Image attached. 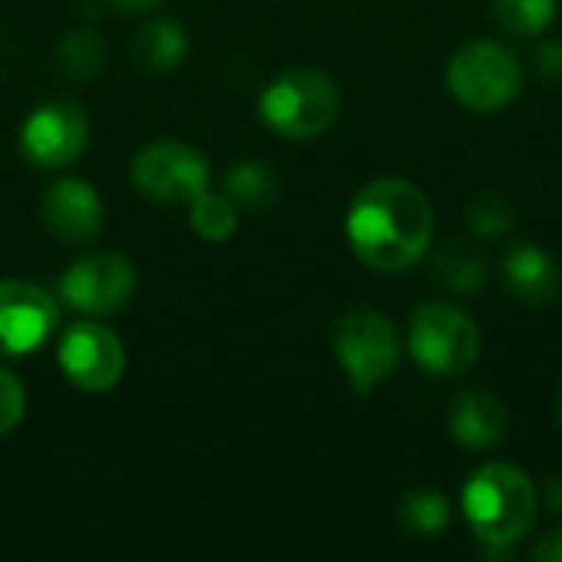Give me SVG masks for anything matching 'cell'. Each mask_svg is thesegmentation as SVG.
Here are the masks:
<instances>
[{"instance_id":"cell-1","label":"cell","mask_w":562,"mask_h":562,"mask_svg":"<svg viewBox=\"0 0 562 562\" xmlns=\"http://www.w3.org/2000/svg\"><path fill=\"white\" fill-rule=\"evenodd\" d=\"M346 237L366 267L379 273H402L428 257L435 207L418 184L405 178H379L352 198Z\"/></svg>"},{"instance_id":"cell-2","label":"cell","mask_w":562,"mask_h":562,"mask_svg":"<svg viewBox=\"0 0 562 562\" xmlns=\"http://www.w3.org/2000/svg\"><path fill=\"white\" fill-rule=\"evenodd\" d=\"M461 510L484 553L494 557L507 553L533 530L540 491L520 468L491 461L468 477L461 491Z\"/></svg>"},{"instance_id":"cell-3","label":"cell","mask_w":562,"mask_h":562,"mask_svg":"<svg viewBox=\"0 0 562 562\" xmlns=\"http://www.w3.org/2000/svg\"><path fill=\"white\" fill-rule=\"evenodd\" d=\"M342 109L339 86L329 72L313 66L283 69L263 92H260V119L283 138L310 142L333 128Z\"/></svg>"},{"instance_id":"cell-4","label":"cell","mask_w":562,"mask_h":562,"mask_svg":"<svg viewBox=\"0 0 562 562\" xmlns=\"http://www.w3.org/2000/svg\"><path fill=\"white\" fill-rule=\"evenodd\" d=\"M333 352L352 392L366 398L398 369L402 339L389 316L369 306H352L333 326Z\"/></svg>"},{"instance_id":"cell-5","label":"cell","mask_w":562,"mask_h":562,"mask_svg":"<svg viewBox=\"0 0 562 562\" xmlns=\"http://www.w3.org/2000/svg\"><path fill=\"white\" fill-rule=\"evenodd\" d=\"M481 329L454 303L428 300L412 313L408 352L428 375H461L481 359Z\"/></svg>"},{"instance_id":"cell-6","label":"cell","mask_w":562,"mask_h":562,"mask_svg":"<svg viewBox=\"0 0 562 562\" xmlns=\"http://www.w3.org/2000/svg\"><path fill=\"white\" fill-rule=\"evenodd\" d=\"M524 86V66L497 40H471L448 59V89L471 112L507 109Z\"/></svg>"},{"instance_id":"cell-7","label":"cell","mask_w":562,"mask_h":562,"mask_svg":"<svg viewBox=\"0 0 562 562\" xmlns=\"http://www.w3.org/2000/svg\"><path fill=\"white\" fill-rule=\"evenodd\" d=\"M207 158L178 138L148 142L132 161L135 188L158 204H191L201 191H207Z\"/></svg>"},{"instance_id":"cell-8","label":"cell","mask_w":562,"mask_h":562,"mask_svg":"<svg viewBox=\"0 0 562 562\" xmlns=\"http://www.w3.org/2000/svg\"><path fill=\"white\" fill-rule=\"evenodd\" d=\"M135 263L115 250L86 254L76 263L66 267L59 277V296L66 306L86 316H112L125 310V303L135 296Z\"/></svg>"},{"instance_id":"cell-9","label":"cell","mask_w":562,"mask_h":562,"mask_svg":"<svg viewBox=\"0 0 562 562\" xmlns=\"http://www.w3.org/2000/svg\"><path fill=\"white\" fill-rule=\"evenodd\" d=\"M59 372L79 392H109L125 375L122 339L102 323H76L56 346Z\"/></svg>"},{"instance_id":"cell-10","label":"cell","mask_w":562,"mask_h":562,"mask_svg":"<svg viewBox=\"0 0 562 562\" xmlns=\"http://www.w3.org/2000/svg\"><path fill=\"white\" fill-rule=\"evenodd\" d=\"M89 145V122L76 102H46L20 125V151L36 168H66Z\"/></svg>"},{"instance_id":"cell-11","label":"cell","mask_w":562,"mask_h":562,"mask_svg":"<svg viewBox=\"0 0 562 562\" xmlns=\"http://www.w3.org/2000/svg\"><path fill=\"white\" fill-rule=\"evenodd\" d=\"M59 323L56 300L26 280H0V356L16 359L40 349Z\"/></svg>"},{"instance_id":"cell-12","label":"cell","mask_w":562,"mask_h":562,"mask_svg":"<svg viewBox=\"0 0 562 562\" xmlns=\"http://www.w3.org/2000/svg\"><path fill=\"white\" fill-rule=\"evenodd\" d=\"M46 231L63 244H86L102 231V201L82 178H59L40 204Z\"/></svg>"},{"instance_id":"cell-13","label":"cell","mask_w":562,"mask_h":562,"mask_svg":"<svg viewBox=\"0 0 562 562\" xmlns=\"http://www.w3.org/2000/svg\"><path fill=\"white\" fill-rule=\"evenodd\" d=\"M504 283L524 306H550L562 293V270L547 247L524 240L504 254Z\"/></svg>"},{"instance_id":"cell-14","label":"cell","mask_w":562,"mask_h":562,"mask_svg":"<svg viewBox=\"0 0 562 562\" xmlns=\"http://www.w3.org/2000/svg\"><path fill=\"white\" fill-rule=\"evenodd\" d=\"M510 425V412L507 405L487 392V389H471L464 395H458L451 418H448V431L451 438L468 448V451H491L504 441Z\"/></svg>"},{"instance_id":"cell-15","label":"cell","mask_w":562,"mask_h":562,"mask_svg":"<svg viewBox=\"0 0 562 562\" xmlns=\"http://www.w3.org/2000/svg\"><path fill=\"white\" fill-rule=\"evenodd\" d=\"M491 267L477 244L451 240L435 254V280L451 293H474L487 283Z\"/></svg>"},{"instance_id":"cell-16","label":"cell","mask_w":562,"mask_h":562,"mask_svg":"<svg viewBox=\"0 0 562 562\" xmlns=\"http://www.w3.org/2000/svg\"><path fill=\"white\" fill-rule=\"evenodd\" d=\"M132 53L142 69L171 72L188 53V36L175 20H148L132 40Z\"/></svg>"},{"instance_id":"cell-17","label":"cell","mask_w":562,"mask_h":562,"mask_svg":"<svg viewBox=\"0 0 562 562\" xmlns=\"http://www.w3.org/2000/svg\"><path fill=\"white\" fill-rule=\"evenodd\" d=\"M277 191H280V181L267 161H240L224 178V194L237 207H247V211L270 207L277 201Z\"/></svg>"},{"instance_id":"cell-18","label":"cell","mask_w":562,"mask_h":562,"mask_svg":"<svg viewBox=\"0 0 562 562\" xmlns=\"http://www.w3.org/2000/svg\"><path fill=\"white\" fill-rule=\"evenodd\" d=\"M398 524L422 540H435L451 527V504L438 491H412L398 504Z\"/></svg>"},{"instance_id":"cell-19","label":"cell","mask_w":562,"mask_h":562,"mask_svg":"<svg viewBox=\"0 0 562 562\" xmlns=\"http://www.w3.org/2000/svg\"><path fill=\"white\" fill-rule=\"evenodd\" d=\"M557 0H494V20L504 36L533 40L550 30Z\"/></svg>"},{"instance_id":"cell-20","label":"cell","mask_w":562,"mask_h":562,"mask_svg":"<svg viewBox=\"0 0 562 562\" xmlns=\"http://www.w3.org/2000/svg\"><path fill=\"white\" fill-rule=\"evenodd\" d=\"M105 63V46L95 30H69L56 46V66L69 79H92Z\"/></svg>"},{"instance_id":"cell-21","label":"cell","mask_w":562,"mask_h":562,"mask_svg":"<svg viewBox=\"0 0 562 562\" xmlns=\"http://www.w3.org/2000/svg\"><path fill=\"white\" fill-rule=\"evenodd\" d=\"M191 227L211 244H224L237 231V204L227 194L201 191L191 204Z\"/></svg>"},{"instance_id":"cell-22","label":"cell","mask_w":562,"mask_h":562,"mask_svg":"<svg viewBox=\"0 0 562 562\" xmlns=\"http://www.w3.org/2000/svg\"><path fill=\"white\" fill-rule=\"evenodd\" d=\"M468 224L477 237L497 240L514 231V211L504 198L497 194H481L468 204Z\"/></svg>"},{"instance_id":"cell-23","label":"cell","mask_w":562,"mask_h":562,"mask_svg":"<svg viewBox=\"0 0 562 562\" xmlns=\"http://www.w3.org/2000/svg\"><path fill=\"white\" fill-rule=\"evenodd\" d=\"M26 415V392L20 379L7 369H0V435H10Z\"/></svg>"},{"instance_id":"cell-24","label":"cell","mask_w":562,"mask_h":562,"mask_svg":"<svg viewBox=\"0 0 562 562\" xmlns=\"http://www.w3.org/2000/svg\"><path fill=\"white\" fill-rule=\"evenodd\" d=\"M537 69L547 79H562V40H547L537 49Z\"/></svg>"},{"instance_id":"cell-25","label":"cell","mask_w":562,"mask_h":562,"mask_svg":"<svg viewBox=\"0 0 562 562\" xmlns=\"http://www.w3.org/2000/svg\"><path fill=\"white\" fill-rule=\"evenodd\" d=\"M530 560L562 562V530H553V533H547L543 540H537L533 550H530Z\"/></svg>"},{"instance_id":"cell-26","label":"cell","mask_w":562,"mask_h":562,"mask_svg":"<svg viewBox=\"0 0 562 562\" xmlns=\"http://www.w3.org/2000/svg\"><path fill=\"white\" fill-rule=\"evenodd\" d=\"M543 497H547V507H550L553 514H562V471L560 474H553V477L547 481V491H543Z\"/></svg>"},{"instance_id":"cell-27","label":"cell","mask_w":562,"mask_h":562,"mask_svg":"<svg viewBox=\"0 0 562 562\" xmlns=\"http://www.w3.org/2000/svg\"><path fill=\"white\" fill-rule=\"evenodd\" d=\"M161 0H112V7H119L122 13H148L155 10Z\"/></svg>"},{"instance_id":"cell-28","label":"cell","mask_w":562,"mask_h":562,"mask_svg":"<svg viewBox=\"0 0 562 562\" xmlns=\"http://www.w3.org/2000/svg\"><path fill=\"white\" fill-rule=\"evenodd\" d=\"M560 428H562V392H560Z\"/></svg>"}]
</instances>
